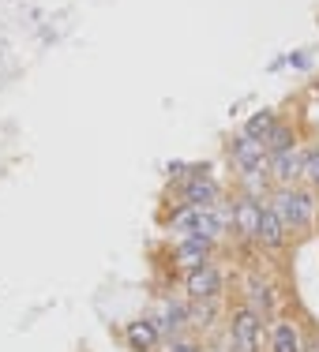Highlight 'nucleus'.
<instances>
[{
  "mask_svg": "<svg viewBox=\"0 0 319 352\" xmlns=\"http://www.w3.org/2000/svg\"><path fill=\"white\" fill-rule=\"evenodd\" d=\"M229 338L237 352H259V338H263V318L251 307H237L233 311V322H229Z\"/></svg>",
  "mask_w": 319,
  "mask_h": 352,
  "instance_id": "7ed1b4c3",
  "label": "nucleus"
},
{
  "mask_svg": "<svg viewBox=\"0 0 319 352\" xmlns=\"http://www.w3.org/2000/svg\"><path fill=\"white\" fill-rule=\"evenodd\" d=\"M229 154H233V165H237L245 176H256L263 173V162H267V142L263 139H251V135H237L229 142Z\"/></svg>",
  "mask_w": 319,
  "mask_h": 352,
  "instance_id": "20e7f679",
  "label": "nucleus"
},
{
  "mask_svg": "<svg viewBox=\"0 0 319 352\" xmlns=\"http://www.w3.org/2000/svg\"><path fill=\"white\" fill-rule=\"evenodd\" d=\"M173 229L181 232L184 240H214L222 236V217L214 214V206H184V210L173 217Z\"/></svg>",
  "mask_w": 319,
  "mask_h": 352,
  "instance_id": "f257e3e1",
  "label": "nucleus"
},
{
  "mask_svg": "<svg viewBox=\"0 0 319 352\" xmlns=\"http://www.w3.org/2000/svg\"><path fill=\"white\" fill-rule=\"evenodd\" d=\"M188 292H192V300H214L222 292V278H218V270L211 263L199 266V270H188Z\"/></svg>",
  "mask_w": 319,
  "mask_h": 352,
  "instance_id": "39448f33",
  "label": "nucleus"
},
{
  "mask_svg": "<svg viewBox=\"0 0 319 352\" xmlns=\"http://www.w3.org/2000/svg\"><path fill=\"white\" fill-rule=\"evenodd\" d=\"M256 240H259L263 248H282V244H285V225H282V217L274 214L271 206H263V214H259Z\"/></svg>",
  "mask_w": 319,
  "mask_h": 352,
  "instance_id": "423d86ee",
  "label": "nucleus"
},
{
  "mask_svg": "<svg viewBox=\"0 0 319 352\" xmlns=\"http://www.w3.org/2000/svg\"><path fill=\"white\" fill-rule=\"evenodd\" d=\"M271 173L278 176L282 184H293L297 176H305V154H297V150L274 154V157H271Z\"/></svg>",
  "mask_w": 319,
  "mask_h": 352,
  "instance_id": "9d476101",
  "label": "nucleus"
},
{
  "mask_svg": "<svg viewBox=\"0 0 319 352\" xmlns=\"http://www.w3.org/2000/svg\"><path fill=\"white\" fill-rule=\"evenodd\" d=\"M271 352H300V333L293 322H278L271 333Z\"/></svg>",
  "mask_w": 319,
  "mask_h": 352,
  "instance_id": "f8f14e48",
  "label": "nucleus"
},
{
  "mask_svg": "<svg viewBox=\"0 0 319 352\" xmlns=\"http://www.w3.org/2000/svg\"><path fill=\"white\" fill-rule=\"evenodd\" d=\"M271 210L282 217L285 232H289V229H305V225L312 221L316 203H312V195H308V191H293V188H285V191H278V195H274Z\"/></svg>",
  "mask_w": 319,
  "mask_h": 352,
  "instance_id": "f03ea898",
  "label": "nucleus"
},
{
  "mask_svg": "<svg viewBox=\"0 0 319 352\" xmlns=\"http://www.w3.org/2000/svg\"><path fill=\"white\" fill-rule=\"evenodd\" d=\"M169 352H199L196 345H188V341H177V345H173Z\"/></svg>",
  "mask_w": 319,
  "mask_h": 352,
  "instance_id": "f3484780",
  "label": "nucleus"
},
{
  "mask_svg": "<svg viewBox=\"0 0 319 352\" xmlns=\"http://www.w3.org/2000/svg\"><path fill=\"white\" fill-rule=\"evenodd\" d=\"M285 150H293V128H274L271 135H267V154H285Z\"/></svg>",
  "mask_w": 319,
  "mask_h": 352,
  "instance_id": "4468645a",
  "label": "nucleus"
},
{
  "mask_svg": "<svg viewBox=\"0 0 319 352\" xmlns=\"http://www.w3.org/2000/svg\"><path fill=\"white\" fill-rule=\"evenodd\" d=\"M305 180H308V184H316V188H319V146H316V150H308V154H305Z\"/></svg>",
  "mask_w": 319,
  "mask_h": 352,
  "instance_id": "2eb2a0df",
  "label": "nucleus"
},
{
  "mask_svg": "<svg viewBox=\"0 0 319 352\" xmlns=\"http://www.w3.org/2000/svg\"><path fill=\"white\" fill-rule=\"evenodd\" d=\"M128 349L132 352H150L154 349V341H158V322L154 318H139V322H128Z\"/></svg>",
  "mask_w": 319,
  "mask_h": 352,
  "instance_id": "0eeeda50",
  "label": "nucleus"
},
{
  "mask_svg": "<svg viewBox=\"0 0 319 352\" xmlns=\"http://www.w3.org/2000/svg\"><path fill=\"white\" fill-rule=\"evenodd\" d=\"M274 128H278V120H274V113H271V109H263V113H256V116L248 120L245 135H251V139H263V142H267V135H271Z\"/></svg>",
  "mask_w": 319,
  "mask_h": 352,
  "instance_id": "ddd939ff",
  "label": "nucleus"
},
{
  "mask_svg": "<svg viewBox=\"0 0 319 352\" xmlns=\"http://www.w3.org/2000/svg\"><path fill=\"white\" fill-rule=\"evenodd\" d=\"M184 203L188 206H214L218 203V184L211 176L199 173L196 180H188V188H184Z\"/></svg>",
  "mask_w": 319,
  "mask_h": 352,
  "instance_id": "6e6552de",
  "label": "nucleus"
},
{
  "mask_svg": "<svg viewBox=\"0 0 319 352\" xmlns=\"http://www.w3.org/2000/svg\"><path fill=\"white\" fill-rule=\"evenodd\" d=\"M259 214H263V203H256V199H240V203L233 206V225L240 229V236H256Z\"/></svg>",
  "mask_w": 319,
  "mask_h": 352,
  "instance_id": "9b49d317",
  "label": "nucleus"
},
{
  "mask_svg": "<svg viewBox=\"0 0 319 352\" xmlns=\"http://www.w3.org/2000/svg\"><path fill=\"white\" fill-rule=\"evenodd\" d=\"M251 300H256V304H263V307H271V296H267V285L251 281Z\"/></svg>",
  "mask_w": 319,
  "mask_h": 352,
  "instance_id": "dca6fc26",
  "label": "nucleus"
},
{
  "mask_svg": "<svg viewBox=\"0 0 319 352\" xmlns=\"http://www.w3.org/2000/svg\"><path fill=\"white\" fill-rule=\"evenodd\" d=\"M207 258H211V240H181L177 248V263L184 270H199V266H207Z\"/></svg>",
  "mask_w": 319,
  "mask_h": 352,
  "instance_id": "1a4fd4ad",
  "label": "nucleus"
}]
</instances>
